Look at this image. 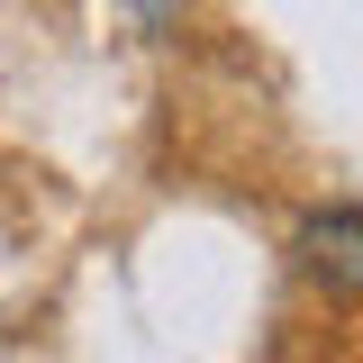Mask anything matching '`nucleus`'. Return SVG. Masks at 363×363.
I'll return each instance as SVG.
<instances>
[{
    "mask_svg": "<svg viewBox=\"0 0 363 363\" xmlns=\"http://www.w3.org/2000/svg\"><path fill=\"white\" fill-rule=\"evenodd\" d=\"M300 264L336 291H363V209H327L300 227Z\"/></svg>",
    "mask_w": 363,
    "mask_h": 363,
    "instance_id": "1",
    "label": "nucleus"
}]
</instances>
